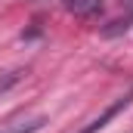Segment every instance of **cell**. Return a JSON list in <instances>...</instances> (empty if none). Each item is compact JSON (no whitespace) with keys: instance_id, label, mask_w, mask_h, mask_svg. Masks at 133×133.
Here are the masks:
<instances>
[{"instance_id":"1","label":"cell","mask_w":133,"mask_h":133,"mask_svg":"<svg viewBox=\"0 0 133 133\" xmlns=\"http://www.w3.org/2000/svg\"><path fill=\"white\" fill-rule=\"evenodd\" d=\"M130 102H133V87H130V90H127V93H124V96H118V99L111 102V105H108V108L102 111V115H99V118H96V121H93V124H87V127H84V130H81V133H99L102 127H105V124H108V121H111V118H115L118 111H124V108H127Z\"/></svg>"},{"instance_id":"2","label":"cell","mask_w":133,"mask_h":133,"mask_svg":"<svg viewBox=\"0 0 133 133\" xmlns=\"http://www.w3.org/2000/svg\"><path fill=\"white\" fill-rule=\"evenodd\" d=\"M62 6H65L71 16L93 19V16H99L102 9H105V0H62Z\"/></svg>"},{"instance_id":"3","label":"cell","mask_w":133,"mask_h":133,"mask_svg":"<svg viewBox=\"0 0 133 133\" xmlns=\"http://www.w3.org/2000/svg\"><path fill=\"white\" fill-rule=\"evenodd\" d=\"M43 127V121H31V124H19V127H9V130H0V133H34Z\"/></svg>"},{"instance_id":"4","label":"cell","mask_w":133,"mask_h":133,"mask_svg":"<svg viewBox=\"0 0 133 133\" xmlns=\"http://www.w3.org/2000/svg\"><path fill=\"white\" fill-rule=\"evenodd\" d=\"M124 3H130V6H133V0H124Z\"/></svg>"}]
</instances>
